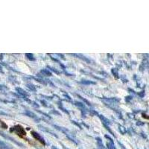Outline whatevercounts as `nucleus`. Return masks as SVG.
Masks as SVG:
<instances>
[]
</instances>
